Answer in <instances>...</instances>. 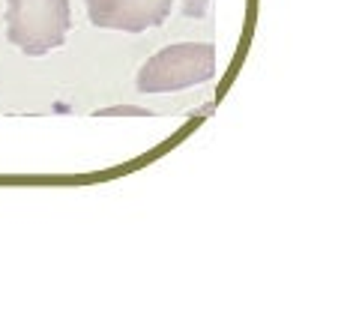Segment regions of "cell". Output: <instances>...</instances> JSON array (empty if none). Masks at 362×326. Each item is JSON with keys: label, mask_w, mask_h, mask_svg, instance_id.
<instances>
[{"label": "cell", "mask_w": 362, "mask_h": 326, "mask_svg": "<svg viewBox=\"0 0 362 326\" xmlns=\"http://www.w3.org/2000/svg\"><path fill=\"white\" fill-rule=\"evenodd\" d=\"M69 0H6V39L28 57H42L66 42Z\"/></svg>", "instance_id": "cell-1"}, {"label": "cell", "mask_w": 362, "mask_h": 326, "mask_svg": "<svg viewBox=\"0 0 362 326\" xmlns=\"http://www.w3.org/2000/svg\"><path fill=\"white\" fill-rule=\"evenodd\" d=\"M216 75L213 42H180L153 54L138 72L141 93H177V90L210 81Z\"/></svg>", "instance_id": "cell-2"}, {"label": "cell", "mask_w": 362, "mask_h": 326, "mask_svg": "<svg viewBox=\"0 0 362 326\" xmlns=\"http://www.w3.org/2000/svg\"><path fill=\"white\" fill-rule=\"evenodd\" d=\"M174 0H84L90 21L102 30L144 33L171 16Z\"/></svg>", "instance_id": "cell-3"}, {"label": "cell", "mask_w": 362, "mask_h": 326, "mask_svg": "<svg viewBox=\"0 0 362 326\" xmlns=\"http://www.w3.org/2000/svg\"><path fill=\"white\" fill-rule=\"evenodd\" d=\"M96 117H153V111L135 105H114V108H99Z\"/></svg>", "instance_id": "cell-4"}, {"label": "cell", "mask_w": 362, "mask_h": 326, "mask_svg": "<svg viewBox=\"0 0 362 326\" xmlns=\"http://www.w3.org/2000/svg\"><path fill=\"white\" fill-rule=\"evenodd\" d=\"M206 4L210 0H183V12L192 18H204L206 16Z\"/></svg>", "instance_id": "cell-5"}]
</instances>
